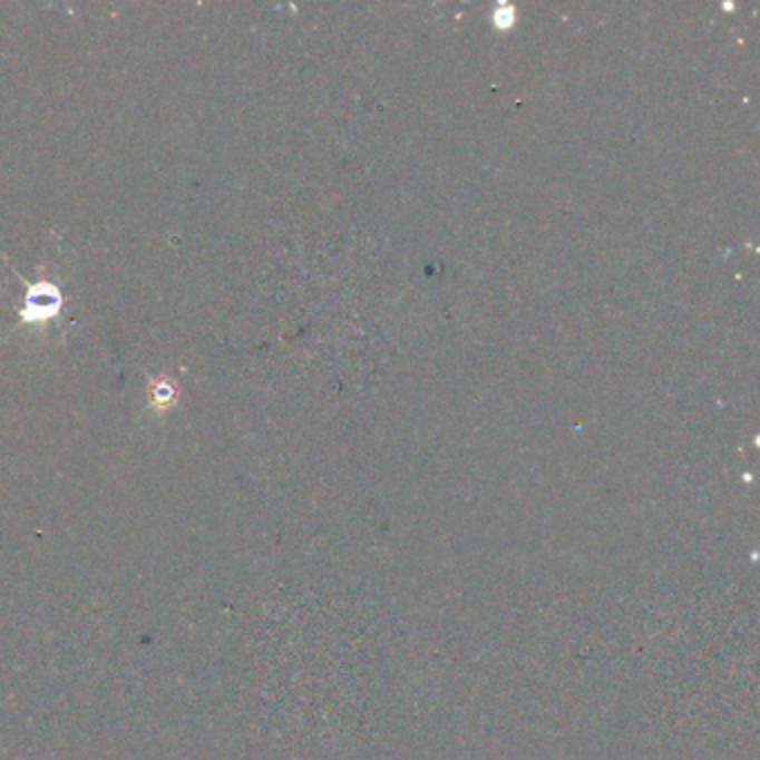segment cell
<instances>
[{
    "mask_svg": "<svg viewBox=\"0 0 760 760\" xmlns=\"http://www.w3.org/2000/svg\"><path fill=\"white\" fill-rule=\"evenodd\" d=\"M56 310H58V292H53L51 288L38 285L29 292L22 314L27 319H45V316L53 314Z\"/></svg>",
    "mask_w": 760,
    "mask_h": 760,
    "instance_id": "1",
    "label": "cell"
}]
</instances>
